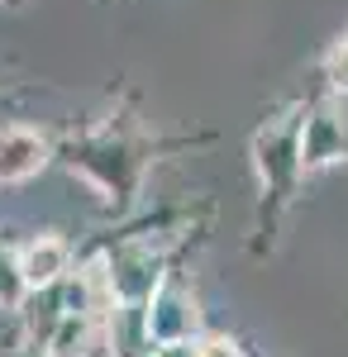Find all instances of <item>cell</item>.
Here are the masks:
<instances>
[{
    "label": "cell",
    "mask_w": 348,
    "mask_h": 357,
    "mask_svg": "<svg viewBox=\"0 0 348 357\" xmlns=\"http://www.w3.org/2000/svg\"><path fill=\"white\" fill-rule=\"evenodd\" d=\"M329 82L339 86V91H348V38L329 53Z\"/></svg>",
    "instance_id": "6"
},
{
    "label": "cell",
    "mask_w": 348,
    "mask_h": 357,
    "mask_svg": "<svg viewBox=\"0 0 348 357\" xmlns=\"http://www.w3.org/2000/svg\"><path fill=\"white\" fill-rule=\"evenodd\" d=\"M196 324V310H187V301L177 296V291H162L153 310H148V329L158 333L162 343H177V338H187V329Z\"/></svg>",
    "instance_id": "3"
},
{
    "label": "cell",
    "mask_w": 348,
    "mask_h": 357,
    "mask_svg": "<svg viewBox=\"0 0 348 357\" xmlns=\"http://www.w3.org/2000/svg\"><path fill=\"white\" fill-rule=\"evenodd\" d=\"M48 162V143L34 129H5L0 134V181H29Z\"/></svg>",
    "instance_id": "1"
},
{
    "label": "cell",
    "mask_w": 348,
    "mask_h": 357,
    "mask_svg": "<svg viewBox=\"0 0 348 357\" xmlns=\"http://www.w3.org/2000/svg\"><path fill=\"white\" fill-rule=\"evenodd\" d=\"M24 291H29V281H24V272H20V257H15L10 248H0V305L15 310V305L24 301Z\"/></svg>",
    "instance_id": "5"
},
{
    "label": "cell",
    "mask_w": 348,
    "mask_h": 357,
    "mask_svg": "<svg viewBox=\"0 0 348 357\" xmlns=\"http://www.w3.org/2000/svg\"><path fill=\"white\" fill-rule=\"evenodd\" d=\"M20 272H24L29 286H53L67 272V243L62 238H34L20 252Z\"/></svg>",
    "instance_id": "2"
},
{
    "label": "cell",
    "mask_w": 348,
    "mask_h": 357,
    "mask_svg": "<svg viewBox=\"0 0 348 357\" xmlns=\"http://www.w3.org/2000/svg\"><path fill=\"white\" fill-rule=\"evenodd\" d=\"M91 314H62L57 319V329H53V338H48V357H86L91 353Z\"/></svg>",
    "instance_id": "4"
},
{
    "label": "cell",
    "mask_w": 348,
    "mask_h": 357,
    "mask_svg": "<svg viewBox=\"0 0 348 357\" xmlns=\"http://www.w3.org/2000/svg\"><path fill=\"white\" fill-rule=\"evenodd\" d=\"M201 357H239V348L224 338H210V343H201Z\"/></svg>",
    "instance_id": "8"
},
{
    "label": "cell",
    "mask_w": 348,
    "mask_h": 357,
    "mask_svg": "<svg viewBox=\"0 0 348 357\" xmlns=\"http://www.w3.org/2000/svg\"><path fill=\"white\" fill-rule=\"evenodd\" d=\"M158 357H201V343H191V338H177V343H162Z\"/></svg>",
    "instance_id": "7"
}]
</instances>
